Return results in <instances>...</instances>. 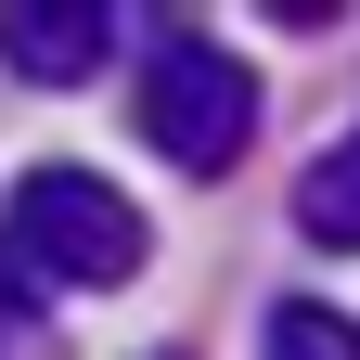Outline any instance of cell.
<instances>
[{
  "mask_svg": "<svg viewBox=\"0 0 360 360\" xmlns=\"http://www.w3.org/2000/svg\"><path fill=\"white\" fill-rule=\"evenodd\" d=\"M129 103H142V142H155L180 180H219V167L245 155V129H257V77L219 52L206 26H155Z\"/></svg>",
  "mask_w": 360,
  "mask_h": 360,
  "instance_id": "obj_1",
  "label": "cell"
},
{
  "mask_svg": "<svg viewBox=\"0 0 360 360\" xmlns=\"http://www.w3.org/2000/svg\"><path fill=\"white\" fill-rule=\"evenodd\" d=\"M0 245H13L39 283H129V270L155 257L142 206H129L116 180H90V167H26L13 206H0Z\"/></svg>",
  "mask_w": 360,
  "mask_h": 360,
  "instance_id": "obj_2",
  "label": "cell"
},
{
  "mask_svg": "<svg viewBox=\"0 0 360 360\" xmlns=\"http://www.w3.org/2000/svg\"><path fill=\"white\" fill-rule=\"evenodd\" d=\"M103 52H116V13H90V0H13L0 13V65L39 90H77Z\"/></svg>",
  "mask_w": 360,
  "mask_h": 360,
  "instance_id": "obj_3",
  "label": "cell"
},
{
  "mask_svg": "<svg viewBox=\"0 0 360 360\" xmlns=\"http://www.w3.org/2000/svg\"><path fill=\"white\" fill-rule=\"evenodd\" d=\"M296 219H309L322 245H360V129H347L335 155H309V180H296Z\"/></svg>",
  "mask_w": 360,
  "mask_h": 360,
  "instance_id": "obj_4",
  "label": "cell"
},
{
  "mask_svg": "<svg viewBox=\"0 0 360 360\" xmlns=\"http://www.w3.org/2000/svg\"><path fill=\"white\" fill-rule=\"evenodd\" d=\"M270 360H360V322L322 309V296H283L270 309Z\"/></svg>",
  "mask_w": 360,
  "mask_h": 360,
  "instance_id": "obj_5",
  "label": "cell"
},
{
  "mask_svg": "<svg viewBox=\"0 0 360 360\" xmlns=\"http://www.w3.org/2000/svg\"><path fill=\"white\" fill-rule=\"evenodd\" d=\"M39 309H52V283H39V270L0 245V322H39Z\"/></svg>",
  "mask_w": 360,
  "mask_h": 360,
  "instance_id": "obj_6",
  "label": "cell"
}]
</instances>
